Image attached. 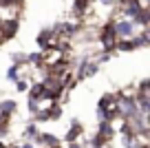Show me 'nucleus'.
I'll use <instances>...</instances> for the list:
<instances>
[{"label":"nucleus","mask_w":150,"mask_h":148,"mask_svg":"<svg viewBox=\"0 0 150 148\" xmlns=\"http://www.w3.org/2000/svg\"><path fill=\"white\" fill-rule=\"evenodd\" d=\"M86 22H82V20H75V22H71V20H60V22L53 24V31H55V36L60 38V40H77L80 38V33L84 31Z\"/></svg>","instance_id":"obj_1"},{"label":"nucleus","mask_w":150,"mask_h":148,"mask_svg":"<svg viewBox=\"0 0 150 148\" xmlns=\"http://www.w3.org/2000/svg\"><path fill=\"white\" fill-rule=\"evenodd\" d=\"M20 27H22L20 16H9V18H5L2 27H0V38H2V42H11L13 38H18Z\"/></svg>","instance_id":"obj_2"},{"label":"nucleus","mask_w":150,"mask_h":148,"mask_svg":"<svg viewBox=\"0 0 150 148\" xmlns=\"http://www.w3.org/2000/svg\"><path fill=\"white\" fill-rule=\"evenodd\" d=\"M115 33H117L119 40H122V38H135L137 33H139V27H137L135 20H130V18H117L115 20Z\"/></svg>","instance_id":"obj_3"},{"label":"nucleus","mask_w":150,"mask_h":148,"mask_svg":"<svg viewBox=\"0 0 150 148\" xmlns=\"http://www.w3.org/2000/svg\"><path fill=\"white\" fill-rule=\"evenodd\" d=\"M57 40H60V38L55 36V31H53L51 27L40 29V31H38V36H35V44L40 46V51H47L49 46H53Z\"/></svg>","instance_id":"obj_4"},{"label":"nucleus","mask_w":150,"mask_h":148,"mask_svg":"<svg viewBox=\"0 0 150 148\" xmlns=\"http://www.w3.org/2000/svg\"><path fill=\"white\" fill-rule=\"evenodd\" d=\"M84 137V124H82L80 120H71V124H69V130L64 133V144H69V142H80V139Z\"/></svg>","instance_id":"obj_5"},{"label":"nucleus","mask_w":150,"mask_h":148,"mask_svg":"<svg viewBox=\"0 0 150 148\" xmlns=\"http://www.w3.org/2000/svg\"><path fill=\"white\" fill-rule=\"evenodd\" d=\"M91 7H93V0H73V5H71V11H73L75 20H82V22H86Z\"/></svg>","instance_id":"obj_6"},{"label":"nucleus","mask_w":150,"mask_h":148,"mask_svg":"<svg viewBox=\"0 0 150 148\" xmlns=\"http://www.w3.org/2000/svg\"><path fill=\"white\" fill-rule=\"evenodd\" d=\"M95 133H97L99 137H102L104 142L108 144V146L112 144V139L117 137V128L112 126V122H104V120L97 122V130H95Z\"/></svg>","instance_id":"obj_7"},{"label":"nucleus","mask_w":150,"mask_h":148,"mask_svg":"<svg viewBox=\"0 0 150 148\" xmlns=\"http://www.w3.org/2000/svg\"><path fill=\"white\" fill-rule=\"evenodd\" d=\"M31 142L35 144V146H40V148H53V146H60V144H62L57 135H53V133H42V130H40V133L31 139Z\"/></svg>","instance_id":"obj_8"},{"label":"nucleus","mask_w":150,"mask_h":148,"mask_svg":"<svg viewBox=\"0 0 150 148\" xmlns=\"http://www.w3.org/2000/svg\"><path fill=\"white\" fill-rule=\"evenodd\" d=\"M137 49H144L137 36L135 38H122V40H117V46H115L117 53H132V51H137Z\"/></svg>","instance_id":"obj_9"},{"label":"nucleus","mask_w":150,"mask_h":148,"mask_svg":"<svg viewBox=\"0 0 150 148\" xmlns=\"http://www.w3.org/2000/svg\"><path fill=\"white\" fill-rule=\"evenodd\" d=\"M47 86H44L42 80H35V82H31V86H29V93L27 97H31V100H38V102H47Z\"/></svg>","instance_id":"obj_10"},{"label":"nucleus","mask_w":150,"mask_h":148,"mask_svg":"<svg viewBox=\"0 0 150 148\" xmlns=\"http://www.w3.org/2000/svg\"><path fill=\"white\" fill-rule=\"evenodd\" d=\"M115 106H117V95L108 91L97 100V108L95 111H108V108H115Z\"/></svg>","instance_id":"obj_11"},{"label":"nucleus","mask_w":150,"mask_h":148,"mask_svg":"<svg viewBox=\"0 0 150 148\" xmlns=\"http://www.w3.org/2000/svg\"><path fill=\"white\" fill-rule=\"evenodd\" d=\"M27 62H29V66H33V69H44V51H31V53H27Z\"/></svg>","instance_id":"obj_12"},{"label":"nucleus","mask_w":150,"mask_h":148,"mask_svg":"<svg viewBox=\"0 0 150 148\" xmlns=\"http://www.w3.org/2000/svg\"><path fill=\"white\" fill-rule=\"evenodd\" d=\"M135 97H137V106L144 115H150V95L148 93H141V91H135Z\"/></svg>","instance_id":"obj_13"},{"label":"nucleus","mask_w":150,"mask_h":148,"mask_svg":"<svg viewBox=\"0 0 150 148\" xmlns=\"http://www.w3.org/2000/svg\"><path fill=\"white\" fill-rule=\"evenodd\" d=\"M132 20H135V24H137L139 29L150 27V7H144V9H141V11H139V14H137Z\"/></svg>","instance_id":"obj_14"},{"label":"nucleus","mask_w":150,"mask_h":148,"mask_svg":"<svg viewBox=\"0 0 150 148\" xmlns=\"http://www.w3.org/2000/svg\"><path fill=\"white\" fill-rule=\"evenodd\" d=\"M22 69H24V66L9 64V69H7V73H5V80H7V82H11V84H16L20 78H22Z\"/></svg>","instance_id":"obj_15"},{"label":"nucleus","mask_w":150,"mask_h":148,"mask_svg":"<svg viewBox=\"0 0 150 148\" xmlns=\"http://www.w3.org/2000/svg\"><path fill=\"white\" fill-rule=\"evenodd\" d=\"M0 113H5V115H16V113H18V102L5 97V100L0 102Z\"/></svg>","instance_id":"obj_16"},{"label":"nucleus","mask_w":150,"mask_h":148,"mask_svg":"<svg viewBox=\"0 0 150 148\" xmlns=\"http://www.w3.org/2000/svg\"><path fill=\"white\" fill-rule=\"evenodd\" d=\"M49 115H51V122H57L62 115H64V106H62V102H49Z\"/></svg>","instance_id":"obj_17"},{"label":"nucleus","mask_w":150,"mask_h":148,"mask_svg":"<svg viewBox=\"0 0 150 148\" xmlns=\"http://www.w3.org/2000/svg\"><path fill=\"white\" fill-rule=\"evenodd\" d=\"M40 133V128H38V124L33 120H29L27 124H24V128H22V139H33L35 135Z\"/></svg>","instance_id":"obj_18"},{"label":"nucleus","mask_w":150,"mask_h":148,"mask_svg":"<svg viewBox=\"0 0 150 148\" xmlns=\"http://www.w3.org/2000/svg\"><path fill=\"white\" fill-rule=\"evenodd\" d=\"M9 58H11V64L29 66V62H27V53H24V51H11V53H9Z\"/></svg>","instance_id":"obj_19"},{"label":"nucleus","mask_w":150,"mask_h":148,"mask_svg":"<svg viewBox=\"0 0 150 148\" xmlns=\"http://www.w3.org/2000/svg\"><path fill=\"white\" fill-rule=\"evenodd\" d=\"M119 142H122V148H135L139 144V137L137 135H119Z\"/></svg>","instance_id":"obj_20"},{"label":"nucleus","mask_w":150,"mask_h":148,"mask_svg":"<svg viewBox=\"0 0 150 148\" xmlns=\"http://www.w3.org/2000/svg\"><path fill=\"white\" fill-rule=\"evenodd\" d=\"M11 117L13 115H5V113H0V137H5L11 128Z\"/></svg>","instance_id":"obj_21"},{"label":"nucleus","mask_w":150,"mask_h":148,"mask_svg":"<svg viewBox=\"0 0 150 148\" xmlns=\"http://www.w3.org/2000/svg\"><path fill=\"white\" fill-rule=\"evenodd\" d=\"M13 86H16V93H29V86H31V82H29V80L22 75V78H20L18 82L13 84Z\"/></svg>","instance_id":"obj_22"},{"label":"nucleus","mask_w":150,"mask_h":148,"mask_svg":"<svg viewBox=\"0 0 150 148\" xmlns=\"http://www.w3.org/2000/svg\"><path fill=\"white\" fill-rule=\"evenodd\" d=\"M137 38H139L141 46H150V27H146V29H139Z\"/></svg>","instance_id":"obj_23"},{"label":"nucleus","mask_w":150,"mask_h":148,"mask_svg":"<svg viewBox=\"0 0 150 148\" xmlns=\"http://www.w3.org/2000/svg\"><path fill=\"white\" fill-rule=\"evenodd\" d=\"M40 104H42V102H38V100H31V97H27V111H29V115H31V117L35 115L40 108H42Z\"/></svg>","instance_id":"obj_24"},{"label":"nucleus","mask_w":150,"mask_h":148,"mask_svg":"<svg viewBox=\"0 0 150 148\" xmlns=\"http://www.w3.org/2000/svg\"><path fill=\"white\" fill-rule=\"evenodd\" d=\"M99 73V64L95 60H88L86 62V78H95Z\"/></svg>","instance_id":"obj_25"},{"label":"nucleus","mask_w":150,"mask_h":148,"mask_svg":"<svg viewBox=\"0 0 150 148\" xmlns=\"http://www.w3.org/2000/svg\"><path fill=\"white\" fill-rule=\"evenodd\" d=\"M112 56H115V51H99V53H97V58H95V62L102 66V64H106V62H110V58H112Z\"/></svg>","instance_id":"obj_26"},{"label":"nucleus","mask_w":150,"mask_h":148,"mask_svg":"<svg viewBox=\"0 0 150 148\" xmlns=\"http://www.w3.org/2000/svg\"><path fill=\"white\" fill-rule=\"evenodd\" d=\"M137 91H141V93H148V95H150V78L139 80V82H137Z\"/></svg>","instance_id":"obj_27"},{"label":"nucleus","mask_w":150,"mask_h":148,"mask_svg":"<svg viewBox=\"0 0 150 148\" xmlns=\"http://www.w3.org/2000/svg\"><path fill=\"white\" fill-rule=\"evenodd\" d=\"M97 2L104 9H115V7H117V0H97Z\"/></svg>","instance_id":"obj_28"},{"label":"nucleus","mask_w":150,"mask_h":148,"mask_svg":"<svg viewBox=\"0 0 150 148\" xmlns=\"http://www.w3.org/2000/svg\"><path fill=\"white\" fill-rule=\"evenodd\" d=\"M20 148H35V144H33L31 139H22V142H20Z\"/></svg>","instance_id":"obj_29"},{"label":"nucleus","mask_w":150,"mask_h":148,"mask_svg":"<svg viewBox=\"0 0 150 148\" xmlns=\"http://www.w3.org/2000/svg\"><path fill=\"white\" fill-rule=\"evenodd\" d=\"M64 148H84V144H82V139H80V142H69Z\"/></svg>","instance_id":"obj_30"},{"label":"nucleus","mask_w":150,"mask_h":148,"mask_svg":"<svg viewBox=\"0 0 150 148\" xmlns=\"http://www.w3.org/2000/svg\"><path fill=\"white\" fill-rule=\"evenodd\" d=\"M7 148H20V142H7Z\"/></svg>","instance_id":"obj_31"},{"label":"nucleus","mask_w":150,"mask_h":148,"mask_svg":"<svg viewBox=\"0 0 150 148\" xmlns=\"http://www.w3.org/2000/svg\"><path fill=\"white\" fill-rule=\"evenodd\" d=\"M0 148H7V142H2V137H0Z\"/></svg>","instance_id":"obj_32"},{"label":"nucleus","mask_w":150,"mask_h":148,"mask_svg":"<svg viewBox=\"0 0 150 148\" xmlns=\"http://www.w3.org/2000/svg\"><path fill=\"white\" fill-rule=\"evenodd\" d=\"M144 2V7H150V0H141Z\"/></svg>","instance_id":"obj_33"},{"label":"nucleus","mask_w":150,"mask_h":148,"mask_svg":"<svg viewBox=\"0 0 150 148\" xmlns=\"http://www.w3.org/2000/svg\"><path fill=\"white\" fill-rule=\"evenodd\" d=\"M2 22H5V18H2V16H0V27H2Z\"/></svg>","instance_id":"obj_34"},{"label":"nucleus","mask_w":150,"mask_h":148,"mask_svg":"<svg viewBox=\"0 0 150 148\" xmlns=\"http://www.w3.org/2000/svg\"><path fill=\"white\" fill-rule=\"evenodd\" d=\"M53 148H64V146H62V144H60V146H53Z\"/></svg>","instance_id":"obj_35"},{"label":"nucleus","mask_w":150,"mask_h":148,"mask_svg":"<svg viewBox=\"0 0 150 148\" xmlns=\"http://www.w3.org/2000/svg\"><path fill=\"white\" fill-rule=\"evenodd\" d=\"M2 44H5V42H2V38H0V46H2Z\"/></svg>","instance_id":"obj_36"},{"label":"nucleus","mask_w":150,"mask_h":148,"mask_svg":"<svg viewBox=\"0 0 150 148\" xmlns=\"http://www.w3.org/2000/svg\"><path fill=\"white\" fill-rule=\"evenodd\" d=\"M93 2H97V0H93Z\"/></svg>","instance_id":"obj_37"}]
</instances>
